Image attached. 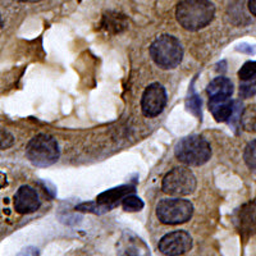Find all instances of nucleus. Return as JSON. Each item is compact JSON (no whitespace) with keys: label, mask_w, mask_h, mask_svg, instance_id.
I'll return each instance as SVG.
<instances>
[{"label":"nucleus","mask_w":256,"mask_h":256,"mask_svg":"<svg viewBox=\"0 0 256 256\" xmlns=\"http://www.w3.org/2000/svg\"><path fill=\"white\" fill-rule=\"evenodd\" d=\"M122 206L126 212H140L144 208V202L140 198L134 195H127L122 200Z\"/></svg>","instance_id":"17"},{"label":"nucleus","mask_w":256,"mask_h":256,"mask_svg":"<svg viewBox=\"0 0 256 256\" xmlns=\"http://www.w3.org/2000/svg\"><path fill=\"white\" fill-rule=\"evenodd\" d=\"M174 154L180 162L186 166H202L212 156L209 142L201 136L184 137L176 145Z\"/></svg>","instance_id":"3"},{"label":"nucleus","mask_w":256,"mask_h":256,"mask_svg":"<svg viewBox=\"0 0 256 256\" xmlns=\"http://www.w3.org/2000/svg\"><path fill=\"white\" fill-rule=\"evenodd\" d=\"M216 8L209 0H182L177 6L178 24L187 31H198L210 24Z\"/></svg>","instance_id":"1"},{"label":"nucleus","mask_w":256,"mask_h":256,"mask_svg":"<svg viewBox=\"0 0 256 256\" xmlns=\"http://www.w3.org/2000/svg\"><path fill=\"white\" fill-rule=\"evenodd\" d=\"M18 2H24V3H36V2H40V0H18Z\"/></svg>","instance_id":"23"},{"label":"nucleus","mask_w":256,"mask_h":256,"mask_svg":"<svg viewBox=\"0 0 256 256\" xmlns=\"http://www.w3.org/2000/svg\"><path fill=\"white\" fill-rule=\"evenodd\" d=\"M59 146L50 134H41L34 137L26 148V156L34 166H49L59 159Z\"/></svg>","instance_id":"4"},{"label":"nucleus","mask_w":256,"mask_h":256,"mask_svg":"<svg viewBox=\"0 0 256 256\" xmlns=\"http://www.w3.org/2000/svg\"><path fill=\"white\" fill-rule=\"evenodd\" d=\"M6 186V177L3 174V173H0V188H3V187Z\"/></svg>","instance_id":"22"},{"label":"nucleus","mask_w":256,"mask_h":256,"mask_svg":"<svg viewBox=\"0 0 256 256\" xmlns=\"http://www.w3.org/2000/svg\"><path fill=\"white\" fill-rule=\"evenodd\" d=\"M206 92L209 98H212V96L230 98V95L233 94V84L230 82V80L226 78V77H216L209 84Z\"/></svg>","instance_id":"14"},{"label":"nucleus","mask_w":256,"mask_h":256,"mask_svg":"<svg viewBox=\"0 0 256 256\" xmlns=\"http://www.w3.org/2000/svg\"><path fill=\"white\" fill-rule=\"evenodd\" d=\"M192 248V238L184 230H176L168 233L159 242V250L164 255H184Z\"/></svg>","instance_id":"8"},{"label":"nucleus","mask_w":256,"mask_h":256,"mask_svg":"<svg viewBox=\"0 0 256 256\" xmlns=\"http://www.w3.org/2000/svg\"><path fill=\"white\" fill-rule=\"evenodd\" d=\"M242 128L244 131L255 134L256 132V104H251L242 110L241 120H240Z\"/></svg>","instance_id":"15"},{"label":"nucleus","mask_w":256,"mask_h":256,"mask_svg":"<svg viewBox=\"0 0 256 256\" xmlns=\"http://www.w3.org/2000/svg\"><path fill=\"white\" fill-rule=\"evenodd\" d=\"M166 104V92L160 84H152L146 88L141 99L142 113L148 118L159 116Z\"/></svg>","instance_id":"7"},{"label":"nucleus","mask_w":256,"mask_h":256,"mask_svg":"<svg viewBox=\"0 0 256 256\" xmlns=\"http://www.w3.org/2000/svg\"><path fill=\"white\" fill-rule=\"evenodd\" d=\"M236 224L240 232L244 234L256 233V201L242 205L237 212Z\"/></svg>","instance_id":"10"},{"label":"nucleus","mask_w":256,"mask_h":256,"mask_svg":"<svg viewBox=\"0 0 256 256\" xmlns=\"http://www.w3.org/2000/svg\"><path fill=\"white\" fill-rule=\"evenodd\" d=\"M134 188L131 186H120L116 188L108 190V191L102 192L96 198V204L99 206L105 208V209H112L118 204V201L123 200L127 195H130L131 192H134Z\"/></svg>","instance_id":"12"},{"label":"nucleus","mask_w":256,"mask_h":256,"mask_svg":"<svg viewBox=\"0 0 256 256\" xmlns=\"http://www.w3.org/2000/svg\"><path fill=\"white\" fill-rule=\"evenodd\" d=\"M256 76V60L246 62L238 70V77L241 81H248V80L255 78Z\"/></svg>","instance_id":"18"},{"label":"nucleus","mask_w":256,"mask_h":256,"mask_svg":"<svg viewBox=\"0 0 256 256\" xmlns=\"http://www.w3.org/2000/svg\"><path fill=\"white\" fill-rule=\"evenodd\" d=\"M102 24L106 31L112 34H120L128 27V20L122 13L108 12L102 17Z\"/></svg>","instance_id":"13"},{"label":"nucleus","mask_w":256,"mask_h":256,"mask_svg":"<svg viewBox=\"0 0 256 256\" xmlns=\"http://www.w3.org/2000/svg\"><path fill=\"white\" fill-rule=\"evenodd\" d=\"M194 206L190 201L182 198H164L158 204L156 216L164 224H182L191 219Z\"/></svg>","instance_id":"5"},{"label":"nucleus","mask_w":256,"mask_h":256,"mask_svg":"<svg viewBox=\"0 0 256 256\" xmlns=\"http://www.w3.org/2000/svg\"><path fill=\"white\" fill-rule=\"evenodd\" d=\"M152 60L163 70H173L182 62L184 49L180 41L170 35L159 36L150 46Z\"/></svg>","instance_id":"2"},{"label":"nucleus","mask_w":256,"mask_h":256,"mask_svg":"<svg viewBox=\"0 0 256 256\" xmlns=\"http://www.w3.org/2000/svg\"><path fill=\"white\" fill-rule=\"evenodd\" d=\"M248 9H250V12L256 17V0H248Z\"/></svg>","instance_id":"21"},{"label":"nucleus","mask_w":256,"mask_h":256,"mask_svg":"<svg viewBox=\"0 0 256 256\" xmlns=\"http://www.w3.org/2000/svg\"><path fill=\"white\" fill-rule=\"evenodd\" d=\"M244 159L248 169L252 170L254 173H256V140L248 144V146L244 148Z\"/></svg>","instance_id":"16"},{"label":"nucleus","mask_w":256,"mask_h":256,"mask_svg":"<svg viewBox=\"0 0 256 256\" xmlns=\"http://www.w3.org/2000/svg\"><path fill=\"white\" fill-rule=\"evenodd\" d=\"M209 109L216 122H228L234 112V102L230 98L212 96L209 98Z\"/></svg>","instance_id":"11"},{"label":"nucleus","mask_w":256,"mask_h":256,"mask_svg":"<svg viewBox=\"0 0 256 256\" xmlns=\"http://www.w3.org/2000/svg\"><path fill=\"white\" fill-rule=\"evenodd\" d=\"M162 188L172 196L191 195L196 188V178L188 168L178 166L166 173Z\"/></svg>","instance_id":"6"},{"label":"nucleus","mask_w":256,"mask_h":256,"mask_svg":"<svg viewBox=\"0 0 256 256\" xmlns=\"http://www.w3.org/2000/svg\"><path fill=\"white\" fill-rule=\"evenodd\" d=\"M14 144V137L6 128L0 127V150H6Z\"/></svg>","instance_id":"20"},{"label":"nucleus","mask_w":256,"mask_h":256,"mask_svg":"<svg viewBox=\"0 0 256 256\" xmlns=\"http://www.w3.org/2000/svg\"><path fill=\"white\" fill-rule=\"evenodd\" d=\"M14 209L20 214H31L40 208V198H38L36 190L31 186H20L14 195Z\"/></svg>","instance_id":"9"},{"label":"nucleus","mask_w":256,"mask_h":256,"mask_svg":"<svg viewBox=\"0 0 256 256\" xmlns=\"http://www.w3.org/2000/svg\"><path fill=\"white\" fill-rule=\"evenodd\" d=\"M256 95V80H248L242 81L240 84V96L244 99H248Z\"/></svg>","instance_id":"19"}]
</instances>
